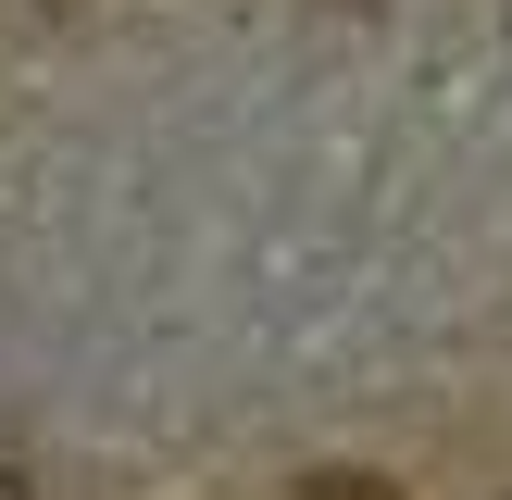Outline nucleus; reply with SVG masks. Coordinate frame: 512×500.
Segmentation results:
<instances>
[{
    "instance_id": "1",
    "label": "nucleus",
    "mask_w": 512,
    "mask_h": 500,
    "mask_svg": "<svg viewBox=\"0 0 512 500\" xmlns=\"http://www.w3.org/2000/svg\"><path fill=\"white\" fill-rule=\"evenodd\" d=\"M300 500H400V488H388V475H313Z\"/></svg>"
}]
</instances>
